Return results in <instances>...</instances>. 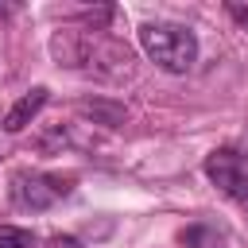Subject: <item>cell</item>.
<instances>
[{"mask_svg":"<svg viewBox=\"0 0 248 248\" xmlns=\"http://www.w3.org/2000/svg\"><path fill=\"white\" fill-rule=\"evenodd\" d=\"M205 178L232 202L248 205V151L240 147H217L205 155Z\"/></svg>","mask_w":248,"mask_h":248,"instance_id":"cell-2","label":"cell"},{"mask_svg":"<svg viewBox=\"0 0 248 248\" xmlns=\"http://www.w3.org/2000/svg\"><path fill=\"white\" fill-rule=\"evenodd\" d=\"M225 12H229V16H232V19H236V23L248 31V4H240V0H229V4H225Z\"/></svg>","mask_w":248,"mask_h":248,"instance_id":"cell-7","label":"cell"},{"mask_svg":"<svg viewBox=\"0 0 248 248\" xmlns=\"http://www.w3.org/2000/svg\"><path fill=\"white\" fill-rule=\"evenodd\" d=\"M66 194H70V182H62L58 174H43V170L12 174V202L19 209H50Z\"/></svg>","mask_w":248,"mask_h":248,"instance_id":"cell-3","label":"cell"},{"mask_svg":"<svg viewBox=\"0 0 248 248\" xmlns=\"http://www.w3.org/2000/svg\"><path fill=\"white\" fill-rule=\"evenodd\" d=\"M0 248H35V236L16 225H0Z\"/></svg>","mask_w":248,"mask_h":248,"instance_id":"cell-5","label":"cell"},{"mask_svg":"<svg viewBox=\"0 0 248 248\" xmlns=\"http://www.w3.org/2000/svg\"><path fill=\"white\" fill-rule=\"evenodd\" d=\"M140 46L167 74H186L198 62V35L182 23H143L140 27Z\"/></svg>","mask_w":248,"mask_h":248,"instance_id":"cell-1","label":"cell"},{"mask_svg":"<svg viewBox=\"0 0 248 248\" xmlns=\"http://www.w3.org/2000/svg\"><path fill=\"white\" fill-rule=\"evenodd\" d=\"M46 101H50V89H46V85L27 89V93L8 108V116H4V132H12V136H16V132H23V128L43 112V105H46Z\"/></svg>","mask_w":248,"mask_h":248,"instance_id":"cell-4","label":"cell"},{"mask_svg":"<svg viewBox=\"0 0 248 248\" xmlns=\"http://www.w3.org/2000/svg\"><path fill=\"white\" fill-rule=\"evenodd\" d=\"M182 240H186V244H198V248H221V236L209 232V229H186Z\"/></svg>","mask_w":248,"mask_h":248,"instance_id":"cell-6","label":"cell"}]
</instances>
